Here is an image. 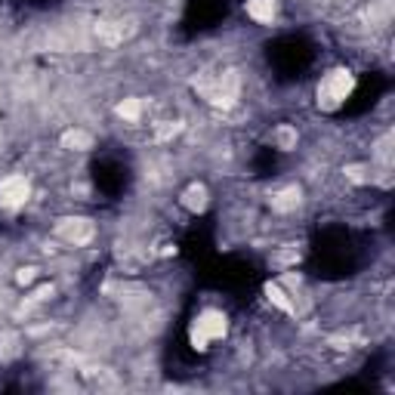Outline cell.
Returning a JSON list of instances; mask_svg holds the SVG:
<instances>
[{
	"label": "cell",
	"mask_w": 395,
	"mask_h": 395,
	"mask_svg": "<svg viewBox=\"0 0 395 395\" xmlns=\"http://www.w3.org/2000/svg\"><path fill=\"white\" fill-rule=\"evenodd\" d=\"M19 355V337L16 334H4L0 337V358H13Z\"/></svg>",
	"instance_id": "13"
},
{
	"label": "cell",
	"mask_w": 395,
	"mask_h": 395,
	"mask_svg": "<svg viewBox=\"0 0 395 395\" xmlns=\"http://www.w3.org/2000/svg\"><path fill=\"white\" fill-rule=\"evenodd\" d=\"M266 293H269V300H272L278 309H284V312H293V302L288 300V293H284L278 284H266Z\"/></svg>",
	"instance_id": "12"
},
{
	"label": "cell",
	"mask_w": 395,
	"mask_h": 395,
	"mask_svg": "<svg viewBox=\"0 0 395 395\" xmlns=\"http://www.w3.org/2000/svg\"><path fill=\"white\" fill-rule=\"evenodd\" d=\"M352 90H355V74L349 69L327 71L324 78L318 81V90H315L318 108H322V112H337V108L352 96Z\"/></svg>",
	"instance_id": "1"
},
{
	"label": "cell",
	"mask_w": 395,
	"mask_h": 395,
	"mask_svg": "<svg viewBox=\"0 0 395 395\" xmlns=\"http://www.w3.org/2000/svg\"><path fill=\"white\" fill-rule=\"evenodd\" d=\"M349 179H355V182H361V179H365V167H349Z\"/></svg>",
	"instance_id": "15"
},
{
	"label": "cell",
	"mask_w": 395,
	"mask_h": 395,
	"mask_svg": "<svg viewBox=\"0 0 395 395\" xmlns=\"http://www.w3.org/2000/svg\"><path fill=\"white\" fill-rule=\"evenodd\" d=\"M195 90L216 108H232L235 99L241 93V81L235 71H220V74H201L195 81Z\"/></svg>",
	"instance_id": "2"
},
{
	"label": "cell",
	"mask_w": 395,
	"mask_h": 395,
	"mask_svg": "<svg viewBox=\"0 0 395 395\" xmlns=\"http://www.w3.org/2000/svg\"><path fill=\"white\" fill-rule=\"evenodd\" d=\"M278 13V4L275 0H247V16L259 25H269Z\"/></svg>",
	"instance_id": "7"
},
{
	"label": "cell",
	"mask_w": 395,
	"mask_h": 395,
	"mask_svg": "<svg viewBox=\"0 0 395 395\" xmlns=\"http://www.w3.org/2000/svg\"><path fill=\"white\" fill-rule=\"evenodd\" d=\"M62 148H69V151H90V148H93V136H90L87 130H81V127H71V130L62 133Z\"/></svg>",
	"instance_id": "8"
},
{
	"label": "cell",
	"mask_w": 395,
	"mask_h": 395,
	"mask_svg": "<svg viewBox=\"0 0 395 395\" xmlns=\"http://www.w3.org/2000/svg\"><path fill=\"white\" fill-rule=\"evenodd\" d=\"M225 331H229V318H225V312H220V309H204L195 324H191L189 337H191V346L195 349H207L210 343L223 340Z\"/></svg>",
	"instance_id": "3"
},
{
	"label": "cell",
	"mask_w": 395,
	"mask_h": 395,
	"mask_svg": "<svg viewBox=\"0 0 395 395\" xmlns=\"http://www.w3.org/2000/svg\"><path fill=\"white\" fill-rule=\"evenodd\" d=\"M28 198H31L28 176L6 173L4 179H0V207H4V210H19V207L28 204Z\"/></svg>",
	"instance_id": "4"
},
{
	"label": "cell",
	"mask_w": 395,
	"mask_h": 395,
	"mask_svg": "<svg viewBox=\"0 0 395 395\" xmlns=\"http://www.w3.org/2000/svg\"><path fill=\"white\" fill-rule=\"evenodd\" d=\"M56 235L65 241V244L83 247V244L93 241L96 225H93V220H87V216H65V220L56 223Z\"/></svg>",
	"instance_id": "5"
},
{
	"label": "cell",
	"mask_w": 395,
	"mask_h": 395,
	"mask_svg": "<svg viewBox=\"0 0 395 395\" xmlns=\"http://www.w3.org/2000/svg\"><path fill=\"white\" fill-rule=\"evenodd\" d=\"M182 207L191 210V213H204L207 210V189L201 186V182L189 186L186 191H182Z\"/></svg>",
	"instance_id": "9"
},
{
	"label": "cell",
	"mask_w": 395,
	"mask_h": 395,
	"mask_svg": "<svg viewBox=\"0 0 395 395\" xmlns=\"http://www.w3.org/2000/svg\"><path fill=\"white\" fill-rule=\"evenodd\" d=\"M0 146H4V130H0Z\"/></svg>",
	"instance_id": "16"
},
{
	"label": "cell",
	"mask_w": 395,
	"mask_h": 395,
	"mask_svg": "<svg viewBox=\"0 0 395 395\" xmlns=\"http://www.w3.org/2000/svg\"><path fill=\"white\" fill-rule=\"evenodd\" d=\"M16 278H19V284H31V281H35L37 278V269H19V275H16Z\"/></svg>",
	"instance_id": "14"
},
{
	"label": "cell",
	"mask_w": 395,
	"mask_h": 395,
	"mask_svg": "<svg viewBox=\"0 0 395 395\" xmlns=\"http://www.w3.org/2000/svg\"><path fill=\"white\" fill-rule=\"evenodd\" d=\"M117 114L124 117V121H139V114H142V102L139 99H124L121 105H117Z\"/></svg>",
	"instance_id": "11"
},
{
	"label": "cell",
	"mask_w": 395,
	"mask_h": 395,
	"mask_svg": "<svg viewBox=\"0 0 395 395\" xmlns=\"http://www.w3.org/2000/svg\"><path fill=\"white\" fill-rule=\"evenodd\" d=\"M300 201H302V191L297 186H288V189L272 195V210H278V213H293V210L300 207Z\"/></svg>",
	"instance_id": "6"
},
{
	"label": "cell",
	"mask_w": 395,
	"mask_h": 395,
	"mask_svg": "<svg viewBox=\"0 0 395 395\" xmlns=\"http://www.w3.org/2000/svg\"><path fill=\"white\" fill-rule=\"evenodd\" d=\"M275 142H278V148H281V151H290V148H297V130L284 124V127H278V130H275Z\"/></svg>",
	"instance_id": "10"
}]
</instances>
